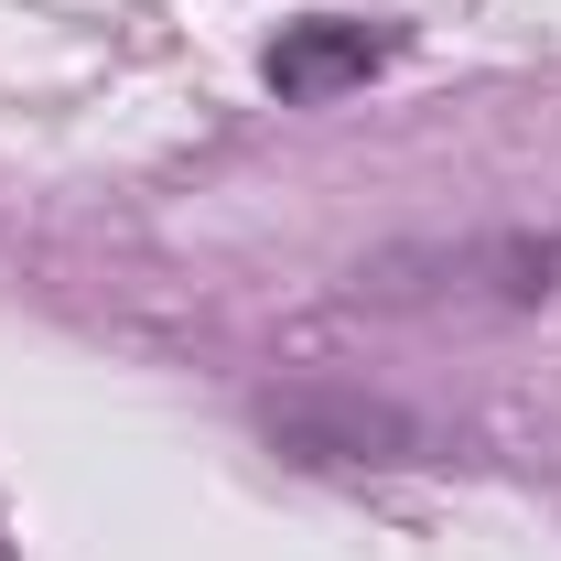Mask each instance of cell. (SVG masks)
Listing matches in <instances>:
<instances>
[{
  "mask_svg": "<svg viewBox=\"0 0 561 561\" xmlns=\"http://www.w3.org/2000/svg\"><path fill=\"white\" fill-rule=\"evenodd\" d=\"M378 66H389V33H367V22H291L271 44V87L291 108H313L335 87H367Z\"/></svg>",
  "mask_w": 561,
  "mask_h": 561,
  "instance_id": "1",
  "label": "cell"
}]
</instances>
